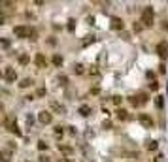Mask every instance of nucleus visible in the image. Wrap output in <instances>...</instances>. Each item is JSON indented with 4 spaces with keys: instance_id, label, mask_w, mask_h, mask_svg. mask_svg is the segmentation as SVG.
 Here are the masks:
<instances>
[{
    "instance_id": "f257e3e1",
    "label": "nucleus",
    "mask_w": 168,
    "mask_h": 162,
    "mask_svg": "<svg viewBox=\"0 0 168 162\" xmlns=\"http://www.w3.org/2000/svg\"><path fill=\"white\" fill-rule=\"evenodd\" d=\"M142 23H144V26H151L153 25V8H151V6L144 8V11H142Z\"/></svg>"
},
{
    "instance_id": "dca6fc26",
    "label": "nucleus",
    "mask_w": 168,
    "mask_h": 162,
    "mask_svg": "<svg viewBox=\"0 0 168 162\" xmlns=\"http://www.w3.org/2000/svg\"><path fill=\"white\" fill-rule=\"evenodd\" d=\"M148 149L149 151H155L157 149V142H148Z\"/></svg>"
},
{
    "instance_id": "ddd939ff",
    "label": "nucleus",
    "mask_w": 168,
    "mask_h": 162,
    "mask_svg": "<svg viewBox=\"0 0 168 162\" xmlns=\"http://www.w3.org/2000/svg\"><path fill=\"white\" fill-rule=\"evenodd\" d=\"M79 113H81V115H85V117L91 115V108H89V105H81V108H79Z\"/></svg>"
},
{
    "instance_id": "a211bd4d",
    "label": "nucleus",
    "mask_w": 168,
    "mask_h": 162,
    "mask_svg": "<svg viewBox=\"0 0 168 162\" xmlns=\"http://www.w3.org/2000/svg\"><path fill=\"white\" fill-rule=\"evenodd\" d=\"M19 62H21V64H26V62H29V57H26V55H21V57H19Z\"/></svg>"
},
{
    "instance_id": "412c9836",
    "label": "nucleus",
    "mask_w": 168,
    "mask_h": 162,
    "mask_svg": "<svg viewBox=\"0 0 168 162\" xmlns=\"http://www.w3.org/2000/svg\"><path fill=\"white\" fill-rule=\"evenodd\" d=\"M38 149H42V151L47 149V143H45V142H40V143H38Z\"/></svg>"
},
{
    "instance_id": "4468645a",
    "label": "nucleus",
    "mask_w": 168,
    "mask_h": 162,
    "mask_svg": "<svg viewBox=\"0 0 168 162\" xmlns=\"http://www.w3.org/2000/svg\"><path fill=\"white\" fill-rule=\"evenodd\" d=\"M53 64L55 66H61L62 64V57H61V55H55V57H53Z\"/></svg>"
},
{
    "instance_id": "0eeeda50",
    "label": "nucleus",
    "mask_w": 168,
    "mask_h": 162,
    "mask_svg": "<svg viewBox=\"0 0 168 162\" xmlns=\"http://www.w3.org/2000/svg\"><path fill=\"white\" fill-rule=\"evenodd\" d=\"M38 121L44 123V124H49L51 123V113H49V111H40V113H38Z\"/></svg>"
},
{
    "instance_id": "f03ea898",
    "label": "nucleus",
    "mask_w": 168,
    "mask_h": 162,
    "mask_svg": "<svg viewBox=\"0 0 168 162\" xmlns=\"http://www.w3.org/2000/svg\"><path fill=\"white\" fill-rule=\"evenodd\" d=\"M4 126H6V130H10V132H13V134H21V130L17 128V123L13 121V119H10V117H6V121H4Z\"/></svg>"
},
{
    "instance_id": "5701e85b",
    "label": "nucleus",
    "mask_w": 168,
    "mask_h": 162,
    "mask_svg": "<svg viewBox=\"0 0 168 162\" xmlns=\"http://www.w3.org/2000/svg\"><path fill=\"white\" fill-rule=\"evenodd\" d=\"M123 98H119V96H114V104H121Z\"/></svg>"
},
{
    "instance_id": "9b49d317",
    "label": "nucleus",
    "mask_w": 168,
    "mask_h": 162,
    "mask_svg": "<svg viewBox=\"0 0 168 162\" xmlns=\"http://www.w3.org/2000/svg\"><path fill=\"white\" fill-rule=\"evenodd\" d=\"M32 83H34V81L30 79V77H26V79H23V81L19 83V87H21V89H26V87H30Z\"/></svg>"
},
{
    "instance_id": "6ab92c4d",
    "label": "nucleus",
    "mask_w": 168,
    "mask_h": 162,
    "mask_svg": "<svg viewBox=\"0 0 168 162\" xmlns=\"http://www.w3.org/2000/svg\"><path fill=\"white\" fill-rule=\"evenodd\" d=\"M59 83H61V85H66V83H68V77H66V75H61V77H59Z\"/></svg>"
},
{
    "instance_id": "4be33fe9",
    "label": "nucleus",
    "mask_w": 168,
    "mask_h": 162,
    "mask_svg": "<svg viewBox=\"0 0 168 162\" xmlns=\"http://www.w3.org/2000/svg\"><path fill=\"white\" fill-rule=\"evenodd\" d=\"M157 105H159V108H163V96H157Z\"/></svg>"
},
{
    "instance_id": "6e6552de",
    "label": "nucleus",
    "mask_w": 168,
    "mask_h": 162,
    "mask_svg": "<svg viewBox=\"0 0 168 162\" xmlns=\"http://www.w3.org/2000/svg\"><path fill=\"white\" fill-rule=\"evenodd\" d=\"M123 26H125L123 19H119V17H114V19H111V29H115V30H123Z\"/></svg>"
},
{
    "instance_id": "7ed1b4c3",
    "label": "nucleus",
    "mask_w": 168,
    "mask_h": 162,
    "mask_svg": "<svg viewBox=\"0 0 168 162\" xmlns=\"http://www.w3.org/2000/svg\"><path fill=\"white\" fill-rule=\"evenodd\" d=\"M13 34H15L17 38H29V34H30V29H26V26L19 25V26H15V29H13Z\"/></svg>"
},
{
    "instance_id": "423d86ee",
    "label": "nucleus",
    "mask_w": 168,
    "mask_h": 162,
    "mask_svg": "<svg viewBox=\"0 0 168 162\" xmlns=\"http://www.w3.org/2000/svg\"><path fill=\"white\" fill-rule=\"evenodd\" d=\"M138 121L142 123V124L145 126V128H151V126H153V119H151L149 115H145V113H140V117H138Z\"/></svg>"
},
{
    "instance_id": "f3484780",
    "label": "nucleus",
    "mask_w": 168,
    "mask_h": 162,
    "mask_svg": "<svg viewBox=\"0 0 168 162\" xmlns=\"http://www.w3.org/2000/svg\"><path fill=\"white\" fill-rule=\"evenodd\" d=\"M74 72H76V74H83V66H81V64H76V66H74Z\"/></svg>"
},
{
    "instance_id": "9d476101",
    "label": "nucleus",
    "mask_w": 168,
    "mask_h": 162,
    "mask_svg": "<svg viewBox=\"0 0 168 162\" xmlns=\"http://www.w3.org/2000/svg\"><path fill=\"white\" fill-rule=\"evenodd\" d=\"M117 119H119V121H127V119H129V113H127L125 109H117Z\"/></svg>"
},
{
    "instance_id": "1a4fd4ad",
    "label": "nucleus",
    "mask_w": 168,
    "mask_h": 162,
    "mask_svg": "<svg viewBox=\"0 0 168 162\" xmlns=\"http://www.w3.org/2000/svg\"><path fill=\"white\" fill-rule=\"evenodd\" d=\"M34 62H36V66H38V68H45V64H47V60H45V57H44L42 53H38V55H36Z\"/></svg>"
},
{
    "instance_id": "2eb2a0df",
    "label": "nucleus",
    "mask_w": 168,
    "mask_h": 162,
    "mask_svg": "<svg viewBox=\"0 0 168 162\" xmlns=\"http://www.w3.org/2000/svg\"><path fill=\"white\" fill-rule=\"evenodd\" d=\"M51 108H53L55 111H59V113H61V111H64V108H62V105H59L57 102H51Z\"/></svg>"
},
{
    "instance_id": "f8f14e48",
    "label": "nucleus",
    "mask_w": 168,
    "mask_h": 162,
    "mask_svg": "<svg viewBox=\"0 0 168 162\" xmlns=\"http://www.w3.org/2000/svg\"><path fill=\"white\" fill-rule=\"evenodd\" d=\"M10 160H11V151L4 149L2 151V162H10Z\"/></svg>"
},
{
    "instance_id": "b1692460",
    "label": "nucleus",
    "mask_w": 168,
    "mask_h": 162,
    "mask_svg": "<svg viewBox=\"0 0 168 162\" xmlns=\"http://www.w3.org/2000/svg\"><path fill=\"white\" fill-rule=\"evenodd\" d=\"M66 162H70V160H66Z\"/></svg>"
},
{
    "instance_id": "aec40b11",
    "label": "nucleus",
    "mask_w": 168,
    "mask_h": 162,
    "mask_svg": "<svg viewBox=\"0 0 168 162\" xmlns=\"http://www.w3.org/2000/svg\"><path fill=\"white\" fill-rule=\"evenodd\" d=\"M29 38H30V40H36V38H38V32L32 29V30H30V34H29Z\"/></svg>"
},
{
    "instance_id": "39448f33",
    "label": "nucleus",
    "mask_w": 168,
    "mask_h": 162,
    "mask_svg": "<svg viewBox=\"0 0 168 162\" xmlns=\"http://www.w3.org/2000/svg\"><path fill=\"white\" fill-rule=\"evenodd\" d=\"M157 53H159L160 59H166L168 57V44H166V41H160V44L157 45Z\"/></svg>"
},
{
    "instance_id": "20e7f679",
    "label": "nucleus",
    "mask_w": 168,
    "mask_h": 162,
    "mask_svg": "<svg viewBox=\"0 0 168 162\" xmlns=\"http://www.w3.org/2000/svg\"><path fill=\"white\" fill-rule=\"evenodd\" d=\"M4 77H6V81H10V83H13L17 79V72L13 70L11 66H6V70H4Z\"/></svg>"
}]
</instances>
